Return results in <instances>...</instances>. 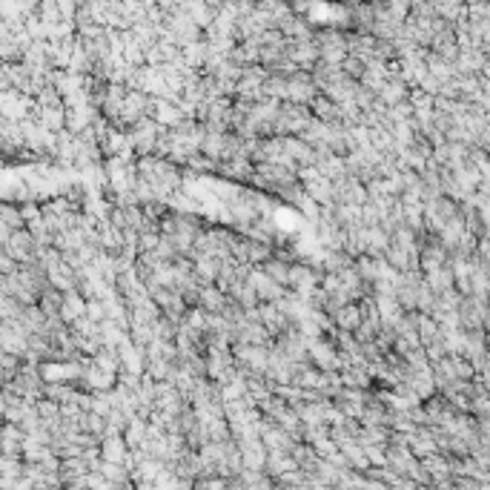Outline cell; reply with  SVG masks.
I'll return each instance as SVG.
<instances>
[{
  "label": "cell",
  "instance_id": "cell-1",
  "mask_svg": "<svg viewBox=\"0 0 490 490\" xmlns=\"http://www.w3.org/2000/svg\"><path fill=\"white\" fill-rule=\"evenodd\" d=\"M358 318H361V315H358V310H350V307H347V310L341 312V327H347V330L353 327V330H356V327H358Z\"/></svg>",
  "mask_w": 490,
  "mask_h": 490
}]
</instances>
